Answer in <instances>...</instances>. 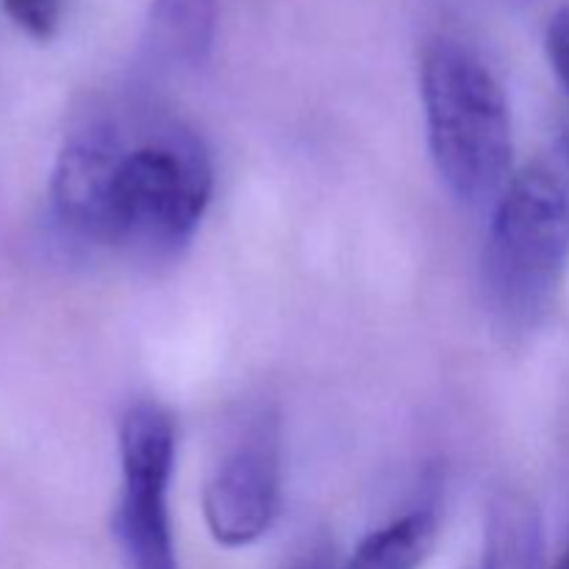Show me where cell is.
<instances>
[{
	"label": "cell",
	"mask_w": 569,
	"mask_h": 569,
	"mask_svg": "<svg viewBox=\"0 0 569 569\" xmlns=\"http://www.w3.org/2000/svg\"><path fill=\"white\" fill-rule=\"evenodd\" d=\"M211 187L209 153L187 128L126 133L120 122L92 120L61 144L50 200L78 237L172 253L198 228Z\"/></svg>",
	"instance_id": "6da1fadb"
},
{
	"label": "cell",
	"mask_w": 569,
	"mask_h": 569,
	"mask_svg": "<svg viewBox=\"0 0 569 569\" xmlns=\"http://www.w3.org/2000/svg\"><path fill=\"white\" fill-rule=\"evenodd\" d=\"M433 164L465 203H483L506 189L515 133L503 87L481 56L456 39L428 44L420 70Z\"/></svg>",
	"instance_id": "7a4b0ae2"
},
{
	"label": "cell",
	"mask_w": 569,
	"mask_h": 569,
	"mask_svg": "<svg viewBox=\"0 0 569 569\" xmlns=\"http://www.w3.org/2000/svg\"><path fill=\"white\" fill-rule=\"evenodd\" d=\"M569 264V183L556 167H526L500 192L483 244V292L509 331H533L556 306Z\"/></svg>",
	"instance_id": "3957f363"
},
{
	"label": "cell",
	"mask_w": 569,
	"mask_h": 569,
	"mask_svg": "<svg viewBox=\"0 0 569 569\" xmlns=\"http://www.w3.org/2000/svg\"><path fill=\"white\" fill-rule=\"evenodd\" d=\"M176 461V428L156 403H137L120 422L122 495L114 537L128 569H178L167 487Z\"/></svg>",
	"instance_id": "277c9868"
},
{
	"label": "cell",
	"mask_w": 569,
	"mask_h": 569,
	"mask_svg": "<svg viewBox=\"0 0 569 569\" xmlns=\"http://www.w3.org/2000/svg\"><path fill=\"white\" fill-rule=\"evenodd\" d=\"M281 509V433L261 415L222 459L203 489V517L222 548H248L264 537Z\"/></svg>",
	"instance_id": "5b68a950"
},
{
	"label": "cell",
	"mask_w": 569,
	"mask_h": 569,
	"mask_svg": "<svg viewBox=\"0 0 569 569\" xmlns=\"http://www.w3.org/2000/svg\"><path fill=\"white\" fill-rule=\"evenodd\" d=\"M217 0H153L142 48L150 64L194 70L211 53Z\"/></svg>",
	"instance_id": "8992f818"
},
{
	"label": "cell",
	"mask_w": 569,
	"mask_h": 569,
	"mask_svg": "<svg viewBox=\"0 0 569 569\" xmlns=\"http://www.w3.org/2000/svg\"><path fill=\"white\" fill-rule=\"evenodd\" d=\"M542 520L520 492H500L489 506L483 569H542Z\"/></svg>",
	"instance_id": "52a82bcc"
},
{
	"label": "cell",
	"mask_w": 569,
	"mask_h": 569,
	"mask_svg": "<svg viewBox=\"0 0 569 569\" xmlns=\"http://www.w3.org/2000/svg\"><path fill=\"white\" fill-rule=\"evenodd\" d=\"M437 542V515L417 509L356 548L345 569H420Z\"/></svg>",
	"instance_id": "ba28073f"
},
{
	"label": "cell",
	"mask_w": 569,
	"mask_h": 569,
	"mask_svg": "<svg viewBox=\"0 0 569 569\" xmlns=\"http://www.w3.org/2000/svg\"><path fill=\"white\" fill-rule=\"evenodd\" d=\"M61 6L64 0H3V9L11 22L39 42L59 31Z\"/></svg>",
	"instance_id": "9c48e42d"
},
{
	"label": "cell",
	"mask_w": 569,
	"mask_h": 569,
	"mask_svg": "<svg viewBox=\"0 0 569 569\" xmlns=\"http://www.w3.org/2000/svg\"><path fill=\"white\" fill-rule=\"evenodd\" d=\"M548 59L569 92V9H561L548 26Z\"/></svg>",
	"instance_id": "30bf717a"
},
{
	"label": "cell",
	"mask_w": 569,
	"mask_h": 569,
	"mask_svg": "<svg viewBox=\"0 0 569 569\" xmlns=\"http://www.w3.org/2000/svg\"><path fill=\"white\" fill-rule=\"evenodd\" d=\"M553 569H569V548L565 550V556L559 559V565H556Z\"/></svg>",
	"instance_id": "8fae6325"
},
{
	"label": "cell",
	"mask_w": 569,
	"mask_h": 569,
	"mask_svg": "<svg viewBox=\"0 0 569 569\" xmlns=\"http://www.w3.org/2000/svg\"><path fill=\"white\" fill-rule=\"evenodd\" d=\"M298 569H326L320 565V561H309V565H303V567H298Z\"/></svg>",
	"instance_id": "7c38bea8"
}]
</instances>
